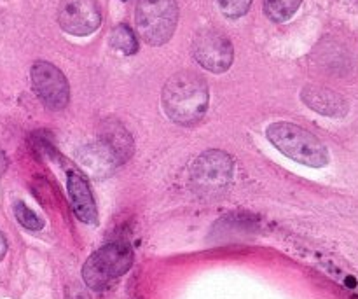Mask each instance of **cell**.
<instances>
[{
    "label": "cell",
    "mask_w": 358,
    "mask_h": 299,
    "mask_svg": "<svg viewBox=\"0 0 358 299\" xmlns=\"http://www.w3.org/2000/svg\"><path fill=\"white\" fill-rule=\"evenodd\" d=\"M58 23L66 34L86 37L100 27V7L96 0H62L58 7Z\"/></svg>",
    "instance_id": "obj_8"
},
{
    "label": "cell",
    "mask_w": 358,
    "mask_h": 299,
    "mask_svg": "<svg viewBox=\"0 0 358 299\" xmlns=\"http://www.w3.org/2000/svg\"><path fill=\"white\" fill-rule=\"evenodd\" d=\"M303 0H264V13L275 23L290 20L299 9Z\"/></svg>",
    "instance_id": "obj_12"
},
{
    "label": "cell",
    "mask_w": 358,
    "mask_h": 299,
    "mask_svg": "<svg viewBox=\"0 0 358 299\" xmlns=\"http://www.w3.org/2000/svg\"><path fill=\"white\" fill-rule=\"evenodd\" d=\"M269 142L290 160L311 168H322L329 163V151L317 135L292 123H273L266 130Z\"/></svg>",
    "instance_id": "obj_2"
},
{
    "label": "cell",
    "mask_w": 358,
    "mask_h": 299,
    "mask_svg": "<svg viewBox=\"0 0 358 299\" xmlns=\"http://www.w3.org/2000/svg\"><path fill=\"white\" fill-rule=\"evenodd\" d=\"M357 4H358V0H357Z\"/></svg>",
    "instance_id": "obj_18"
},
{
    "label": "cell",
    "mask_w": 358,
    "mask_h": 299,
    "mask_svg": "<svg viewBox=\"0 0 358 299\" xmlns=\"http://www.w3.org/2000/svg\"><path fill=\"white\" fill-rule=\"evenodd\" d=\"M31 84L42 104L51 111H62L70 100V86L62 70L49 62H35L31 67Z\"/></svg>",
    "instance_id": "obj_6"
},
{
    "label": "cell",
    "mask_w": 358,
    "mask_h": 299,
    "mask_svg": "<svg viewBox=\"0 0 358 299\" xmlns=\"http://www.w3.org/2000/svg\"><path fill=\"white\" fill-rule=\"evenodd\" d=\"M192 56L203 69L213 74L226 72L234 60L229 39L217 30H203L192 41Z\"/></svg>",
    "instance_id": "obj_7"
},
{
    "label": "cell",
    "mask_w": 358,
    "mask_h": 299,
    "mask_svg": "<svg viewBox=\"0 0 358 299\" xmlns=\"http://www.w3.org/2000/svg\"><path fill=\"white\" fill-rule=\"evenodd\" d=\"M14 216H16L17 223H20L21 226L27 228V230L30 231H38L44 226V221H42L34 210L28 209L23 202L14 203Z\"/></svg>",
    "instance_id": "obj_14"
},
{
    "label": "cell",
    "mask_w": 358,
    "mask_h": 299,
    "mask_svg": "<svg viewBox=\"0 0 358 299\" xmlns=\"http://www.w3.org/2000/svg\"><path fill=\"white\" fill-rule=\"evenodd\" d=\"M234 175V161L224 151H206L191 167V189L203 198L222 195Z\"/></svg>",
    "instance_id": "obj_4"
},
{
    "label": "cell",
    "mask_w": 358,
    "mask_h": 299,
    "mask_svg": "<svg viewBox=\"0 0 358 299\" xmlns=\"http://www.w3.org/2000/svg\"><path fill=\"white\" fill-rule=\"evenodd\" d=\"M69 195L70 202H72V210L77 219L84 224H90V226H96L98 210L93 193H91L86 179L77 174V172H70L69 174Z\"/></svg>",
    "instance_id": "obj_10"
},
{
    "label": "cell",
    "mask_w": 358,
    "mask_h": 299,
    "mask_svg": "<svg viewBox=\"0 0 358 299\" xmlns=\"http://www.w3.org/2000/svg\"><path fill=\"white\" fill-rule=\"evenodd\" d=\"M131 265L133 249L124 242H114L87 258L83 268V280L90 289L103 291L128 273Z\"/></svg>",
    "instance_id": "obj_3"
},
{
    "label": "cell",
    "mask_w": 358,
    "mask_h": 299,
    "mask_svg": "<svg viewBox=\"0 0 358 299\" xmlns=\"http://www.w3.org/2000/svg\"><path fill=\"white\" fill-rule=\"evenodd\" d=\"M304 104L315 112L329 118H343L348 114V102L336 91L320 86H306L301 91Z\"/></svg>",
    "instance_id": "obj_11"
},
{
    "label": "cell",
    "mask_w": 358,
    "mask_h": 299,
    "mask_svg": "<svg viewBox=\"0 0 358 299\" xmlns=\"http://www.w3.org/2000/svg\"><path fill=\"white\" fill-rule=\"evenodd\" d=\"M110 44L112 48L117 49L119 53L126 56H131L138 51V42H136V35L128 25H117L112 30L110 35Z\"/></svg>",
    "instance_id": "obj_13"
},
{
    "label": "cell",
    "mask_w": 358,
    "mask_h": 299,
    "mask_svg": "<svg viewBox=\"0 0 358 299\" xmlns=\"http://www.w3.org/2000/svg\"><path fill=\"white\" fill-rule=\"evenodd\" d=\"M210 100L208 84L199 74L178 72L166 81L161 93L164 112L180 126H192L206 114Z\"/></svg>",
    "instance_id": "obj_1"
},
{
    "label": "cell",
    "mask_w": 358,
    "mask_h": 299,
    "mask_svg": "<svg viewBox=\"0 0 358 299\" xmlns=\"http://www.w3.org/2000/svg\"><path fill=\"white\" fill-rule=\"evenodd\" d=\"M7 252V242H6V237H3L2 233H0V261L3 259V256H6Z\"/></svg>",
    "instance_id": "obj_17"
},
{
    "label": "cell",
    "mask_w": 358,
    "mask_h": 299,
    "mask_svg": "<svg viewBox=\"0 0 358 299\" xmlns=\"http://www.w3.org/2000/svg\"><path fill=\"white\" fill-rule=\"evenodd\" d=\"M98 137H100V146L114 160L115 165L126 163L135 153V142H133L131 133L117 119H107L101 123Z\"/></svg>",
    "instance_id": "obj_9"
},
{
    "label": "cell",
    "mask_w": 358,
    "mask_h": 299,
    "mask_svg": "<svg viewBox=\"0 0 358 299\" xmlns=\"http://www.w3.org/2000/svg\"><path fill=\"white\" fill-rule=\"evenodd\" d=\"M220 13L229 20H238L243 14L248 13L252 6V0H217Z\"/></svg>",
    "instance_id": "obj_15"
},
{
    "label": "cell",
    "mask_w": 358,
    "mask_h": 299,
    "mask_svg": "<svg viewBox=\"0 0 358 299\" xmlns=\"http://www.w3.org/2000/svg\"><path fill=\"white\" fill-rule=\"evenodd\" d=\"M65 299H91V298L83 287L77 286V284H72V286H69V289H66Z\"/></svg>",
    "instance_id": "obj_16"
},
{
    "label": "cell",
    "mask_w": 358,
    "mask_h": 299,
    "mask_svg": "<svg viewBox=\"0 0 358 299\" xmlns=\"http://www.w3.org/2000/svg\"><path fill=\"white\" fill-rule=\"evenodd\" d=\"M136 32L149 46H163L178 23L177 0H138L135 9Z\"/></svg>",
    "instance_id": "obj_5"
}]
</instances>
